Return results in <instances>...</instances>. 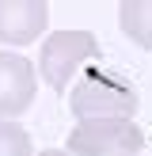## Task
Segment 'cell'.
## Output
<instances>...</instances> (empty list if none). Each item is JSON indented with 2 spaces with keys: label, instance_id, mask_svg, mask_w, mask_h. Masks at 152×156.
<instances>
[{
  "label": "cell",
  "instance_id": "cell-2",
  "mask_svg": "<svg viewBox=\"0 0 152 156\" xmlns=\"http://www.w3.org/2000/svg\"><path fill=\"white\" fill-rule=\"evenodd\" d=\"M144 133L133 118H91L68 133V156H137Z\"/></svg>",
  "mask_w": 152,
  "mask_h": 156
},
{
  "label": "cell",
  "instance_id": "cell-6",
  "mask_svg": "<svg viewBox=\"0 0 152 156\" xmlns=\"http://www.w3.org/2000/svg\"><path fill=\"white\" fill-rule=\"evenodd\" d=\"M118 23L141 50H152V0H126L118 8Z\"/></svg>",
  "mask_w": 152,
  "mask_h": 156
},
{
  "label": "cell",
  "instance_id": "cell-7",
  "mask_svg": "<svg viewBox=\"0 0 152 156\" xmlns=\"http://www.w3.org/2000/svg\"><path fill=\"white\" fill-rule=\"evenodd\" d=\"M0 156H30V133L19 122H0Z\"/></svg>",
  "mask_w": 152,
  "mask_h": 156
},
{
  "label": "cell",
  "instance_id": "cell-1",
  "mask_svg": "<svg viewBox=\"0 0 152 156\" xmlns=\"http://www.w3.org/2000/svg\"><path fill=\"white\" fill-rule=\"evenodd\" d=\"M68 107H72V114L80 122H91V118H129V114H137V91L129 88L122 76L91 73L84 84L72 88Z\"/></svg>",
  "mask_w": 152,
  "mask_h": 156
},
{
  "label": "cell",
  "instance_id": "cell-3",
  "mask_svg": "<svg viewBox=\"0 0 152 156\" xmlns=\"http://www.w3.org/2000/svg\"><path fill=\"white\" fill-rule=\"evenodd\" d=\"M99 53V42L91 30H57V34L46 38L42 46V61H38V69H42V80L50 84L53 91H61L65 84H72L76 69L84 65V61H91Z\"/></svg>",
  "mask_w": 152,
  "mask_h": 156
},
{
  "label": "cell",
  "instance_id": "cell-5",
  "mask_svg": "<svg viewBox=\"0 0 152 156\" xmlns=\"http://www.w3.org/2000/svg\"><path fill=\"white\" fill-rule=\"evenodd\" d=\"M34 69L19 53H0V114H23L34 103Z\"/></svg>",
  "mask_w": 152,
  "mask_h": 156
},
{
  "label": "cell",
  "instance_id": "cell-8",
  "mask_svg": "<svg viewBox=\"0 0 152 156\" xmlns=\"http://www.w3.org/2000/svg\"><path fill=\"white\" fill-rule=\"evenodd\" d=\"M42 156H68V152H61V149H46Z\"/></svg>",
  "mask_w": 152,
  "mask_h": 156
},
{
  "label": "cell",
  "instance_id": "cell-4",
  "mask_svg": "<svg viewBox=\"0 0 152 156\" xmlns=\"http://www.w3.org/2000/svg\"><path fill=\"white\" fill-rule=\"evenodd\" d=\"M50 8L42 0H0V42L27 46L46 30Z\"/></svg>",
  "mask_w": 152,
  "mask_h": 156
}]
</instances>
